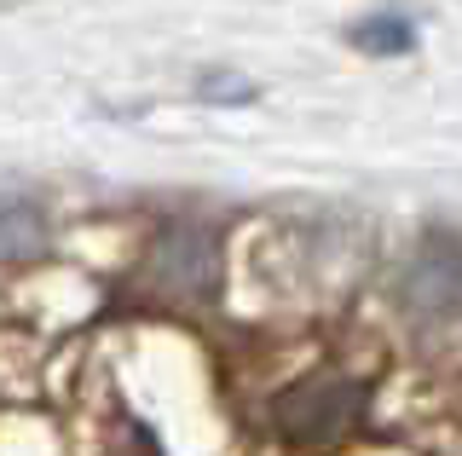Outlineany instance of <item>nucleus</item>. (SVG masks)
Wrapping results in <instances>:
<instances>
[{"label": "nucleus", "mask_w": 462, "mask_h": 456, "mask_svg": "<svg viewBox=\"0 0 462 456\" xmlns=\"http://www.w3.org/2000/svg\"><path fill=\"white\" fill-rule=\"evenodd\" d=\"M139 278L162 301H214L220 295V232L197 220H168L144 249Z\"/></svg>", "instance_id": "nucleus-1"}, {"label": "nucleus", "mask_w": 462, "mask_h": 456, "mask_svg": "<svg viewBox=\"0 0 462 456\" xmlns=\"http://www.w3.org/2000/svg\"><path fill=\"white\" fill-rule=\"evenodd\" d=\"M399 306L422 324H445L462 312V237L451 225H433L416 237L399 272Z\"/></svg>", "instance_id": "nucleus-2"}, {"label": "nucleus", "mask_w": 462, "mask_h": 456, "mask_svg": "<svg viewBox=\"0 0 462 456\" xmlns=\"http://www.w3.org/2000/svg\"><path fill=\"white\" fill-rule=\"evenodd\" d=\"M358 410H365V381L312 376L278 398V427L289 439H300V445H324V439H341L358 422Z\"/></svg>", "instance_id": "nucleus-3"}, {"label": "nucleus", "mask_w": 462, "mask_h": 456, "mask_svg": "<svg viewBox=\"0 0 462 456\" xmlns=\"http://www.w3.org/2000/svg\"><path fill=\"white\" fill-rule=\"evenodd\" d=\"M47 249V214L29 196H0V260H29Z\"/></svg>", "instance_id": "nucleus-4"}, {"label": "nucleus", "mask_w": 462, "mask_h": 456, "mask_svg": "<svg viewBox=\"0 0 462 456\" xmlns=\"http://www.w3.org/2000/svg\"><path fill=\"white\" fill-rule=\"evenodd\" d=\"M353 41H358V47H370V52H404V47H411V23H404V18H370V23H358V30H353Z\"/></svg>", "instance_id": "nucleus-5"}]
</instances>
